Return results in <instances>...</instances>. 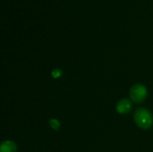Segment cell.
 <instances>
[{"instance_id": "obj_1", "label": "cell", "mask_w": 153, "mask_h": 152, "mask_svg": "<svg viewBox=\"0 0 153 152\" xmlns=\"http://www.w3.org/2000/svg\"><path fill=\"white\" fill-rule=\"evenodd\" d=\"M134 118L136 125L143 130H148L149 128L152 127L153 124L152 113L145 108L137 109L134 113Z\"/></svg>"}, {"instance_id": "obj_2", "label": "cell", "mask_w": 153, "mask_h": 152, "mask_svg": "<svg viewBox=\"0 0 153 152\" xmlns=\"http://www.w3.org/2000/svg\"><path fill=\"white\" fill-rule=\"evenodd\" d=\"M130 96L132 100L135 103H142L147 97V90L142 84H135L131 88Z\"/></svg>"}, {"instance_id": "obj_3", "label": "cell", "mask_w": 153, "mask_h": 152, "mask_svg": "<svg viewBox=\"0 0 153 152\" xmlns=\"http://www.w3.org/2000/svg\"><path fill=\"white\" fill-rule=\"evenodd\" d=\"M132 108V103L129 99H124L118 101L117 105V110L119 114H127Z\"/></svg>"}, {"instance_id": "obj_4", "label": "cell", "mask_w": 153, "mask_h": 152, "mask_svg": "<svg viewBox=\"0 0 153 152\" xmlns=\"http://www.w3.org/2000/svg\"><path fill=\"white\" fill-rule=\"evenodd\" d=\"M16 144L12 141H5L1 144L0 152H16Z\"/></svg>"}, {"instance_id": "obj_5", "label": "cell", "mask_w": 153, "mask_h": 152, "mask_svg": "<svg viewBox=\"0 0 153 152\" xmlns=\"http://www.w3.org/2000/svg\"><path fill=\"white\" fill-rule=\"evenodd\" d=\"M48 123H49L50 127H51L53 130H55V131H57V130L59 129V127H60V123H59V121L56 120V119H51V120H49Z\"/></svg>"}, {"instance_id": "obj_6", "label": "cell", "mask_w": 153, "mask_h": 152, "mask_svg": "<svg viewBox=\"0 0 153 152\" xmlns=\"http://www.w3.org/2000/svg\"><path fill=\"white\" fill-rule=\"evenodd\" d=\"M51 74H52L53 78L57 79V78L61 77V75H62V71H61L60 69H57V68H56V69H54V70L52 71Z\"/></svg>"}]
</instances>
